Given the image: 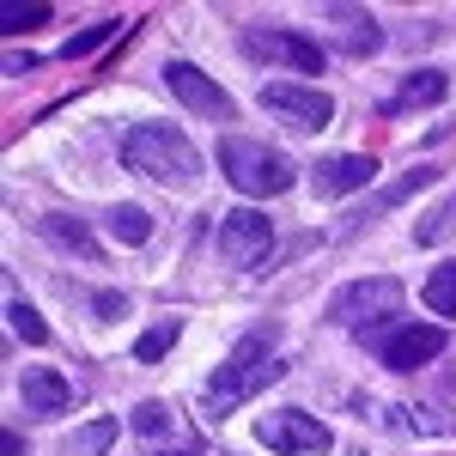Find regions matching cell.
<instances>
[{"label":"cell","instance_id":"6da1fadb","mask_svg":"<svg viewBox=\"0 0 456 456\" xmlns=\"http://www.w3.org/2000/svg\"><path fill=\"white\" fill-rule=\"evenodd\" d=\"M122 165L152 176V183H195V176H201V152H195V141H189L183 128H171V122H141V128H128V141H122Z\"/></svg>","mask_w":456,"mask_h":456},{"label":"cell","instance_id":"7a4b0ae2","mask_svg":"<svg viewBox=\"0 0 456 456\" xmlns=\"http://www.w3.org/2000/svg\"><path fill=\"white\" fill-rule=\"evenodd\" d=\"M268 378H281V359H274V329H249L244 341L232 347V359L219 365V378L208 384V408H213V414H225V408L249 402V395L268 384Z\"/></svg>","mask_w":456,"mask_h":456},{"label":"cell","instance_id":"3957f363","mask_svg":"<svg viewBox=\"0 0 456 456\" xmlns=\"http://www.w3.org/2000/svg\"><path fill=\"white\" fill-rule=\"evenodd\" d=\"M219 171L244 195H286L292 189V159L262 141H249V134H225L219 141Z\"/></svg>","mask_w":456,"mask_h":456},{"label":"cell","instance_id":"277c9868","mask_svg":"<svg viewBox=\"0 0 456 456\" xmlns=\"http://www.w3.org/2000/svg\"><path fill=\"white\" fill-rule=\"evenodd\" d=\"M359 341L378 353L389 371H420L426 359L444 353V329H426V322H384V329H365Z\"/></svg>","mask_w":456,"mask_h":456},{"label":"cell","instance_id":"5b68a950","mask_svg":"<svg viewBox=\"0 0 456 456\" xmlns=\"http://www.w3.org/2000/svg\"><path fill=\"white\" fill-rule=\"evenodd\" d=\"M395 305H402V286L378 274V281H353L347 292H335V298H329V316L365 335V329L389 322V316H395Z\"/></svg>","mask_w":456,"mask_h":456},{"label":"cell","instance_id":"8992f818","mask_svg":"<svg viewBox=\"0 0 456 456\" xmlns=\"http://www.w3.org/2000/svg\"><path fill=\"white\" fill-rule=\"evenodd\" d=\"M256 438L268 444V451L281 456H322L329 444H335V432L322 420H311L305 408H281V414H268V420L256 426Z\"/></svg>","mask_w":456,"mask_h":456},{"label":"cell","instance_id":"52a82bcc","mask_svg":"<svg viewBox=\"0 0 456 456\" xmlns=\"http://www.w3.org/2000/svg\"><path fill=\"white\" fill-rule=\"evenodd\" d=\"M219 249H225L232 268H256V262H268V256H274V219L256 213V208H238L225 225H219Z\"/></svg>","mask_w":456,"mask_h":456},{"label":"cell","instance_id":"ba28073f","mask_svg":"<svg viewBox=\"0 0 456 456\" xmlns=\"http://www.w3.org/2000/svg\"><path fill=\"white\" fill-rule=\"evenodd\" d=\"M262 110H274L286 116L292 128H322L329 116H335V98L322 92V86H262Z\"/></svg>","mask_w":456,"mask_h":456},{"label":"cell","instance_id":"9c48e42d","mask_svg":"<svg viewBox=\"0 0 456 456\" xmlns=\"http://www.w3.org/2000/svg\"><path fill=\"white\" fill-rule=\"evenodd\" d=\"M244 49L262 55V61H286V68H298V73H322V49L305 31H249Z\"/></svg>","mask_w":456,"mask_h":456},{"label":"cell","instance_id":"30bf717a","mask_svg":"<svg viewBox=\"0 0 456 456\" xmlns=\"http://www.w3.org/2000/svg\"><path fill=\"white\" fill-rule=\"evenodd\" d=\"M165 86H171L189 110H201V116H232V98H225L201 68H189V61H165Z\"/></svg>","mask_w":456,"mask_h":456},{"label":"cell","instance_id":"8fae6325","mask_svg":"<svg viewBox=\"0 0 456 456\" xmlns=\"http://www.w3.org/2000/svg\"><path fill=\"white\" fill-rule=\"evenodd\" d=\"M438 176H444V171H438V165H414V171H402V176H395V183H389V189H384V195H371V201H359V208L347 213V225H341V232H359L365 219H378V213L402 208L408 195H420V189H432Z\"/></svg>","mask_w":456,"mask_h":456},{"label":"cell","instance_id":"7c38bea8","mask_svg":"<svg viewBox=\"0 0 456 456\" xmlns=\"http://www.w3.org/2000/svg\"><path fill=\"white\" fill-rule=\"evenodd\" d=\"M329 31H335V49L341 55H371L384 31H378V19L365 12V6H329Z\"/></svg>","mask_w":456,"mask_h":456},{"label":"cell","instance_id":"4fadbf2b","mask_svg":"<svg viewBox=\"0 0 456 456\" xmlns=\"http://www.w3.org/2000/svg\"><path fill=\"white\" fill-rule=\"evenodd\" d=\"M311 176H316V195L329 201V195H359V189L378 176V165H371L365 152H347V159H322Z\"/></svg>","mask_w":456,"mask_h":456},{"label":"cell","instance_id":"5bb4252c","mask_svg":"<svg viewBox=\"0 0 456 456\" xmlns=\"http://www.w3.org/2000/svg\"><path fill=\"white\" fill-rule=\"evenodd\" d=\"M19 389H25V408H37V414H68L73 408V384L61 371H49V365H31L19 378Z\"/></svg>","mask_w":456,"mask_h":456},{"label":"cell","instance_id":"9a60e30c","mask_svg":"<svg viewBox=\"0 0 456 456\" xmlns=\"http://www.w3.org/2000/svg\"><path fill=\"white\" fill-rule=\"evenodd\" d=\"M444 86H451V79H444L438 68L408 73V79H402V92H389V98H384V116H408V110L438 104V98H444Z\"/></svg>","mask_w":456,"mask_h":456},{"label":"cell","instance_id":"2e32d148","mask_svg":"<svg viewBox=\"0 0 456 456\" xmlns=\"http://www.w3.org/2000/svg\"><path fill=\"white\" fill-rule=\"evenodd\" d=\"M37 232H43L55 249H68V256L98 262V238H92V232H86V219H73V213H43V219H37Z\"/></svg>","mask_w":456,"mask_h":456},{"label":"cell","instance_id":"e0dca14e","mask_svg":"<svg viewBox=\"0 0 456 456\" xmlns=\"http://www.w3.org/2000/svg\"><path fill=\"white\" fill-rule=\"evenodd\" d=\"M49 25V0H0V37H25Z\"/></svg>","mask_w":456,"mask_h":456},{"label":"cell","instance_id":"ac0fdd59","mask_svg":"<svg viewBox=\"0 0 456 456\" xmlns=\"http://www.w3.org/2000/svg\"><path fill=\"white\" fill-rule=\"evenodd\" d=\"M104 225L116 232V244H146V238H152V213L128 208V201H116V208L104 213Z\"/></svg>","mask_w":456,"mask_h":456},{"label":"cell","instance_id":"d6986e66","mask_svg":"<svg viewBox=\"0 0 456 456\" xmlns=\"http://www.w3.org/2000/svg\"><path fill=\"white\" fill-rule=\"evenodd\" d=\"M426 311L456 316V262H438V268L426 274Z\"/></svg>","mask_w":456,"mask_h":456},{"label":"cell","instance_id":"ffe728a7","mask_svg":"<svg viewBox=\"0 0 456 456\" xmlns=\"http://www.w3.org/2000/svg\"><path fill=\"white\" fill-rule=\"evenodd\" d=\"M110 444H116V420H92L86 432L68 438V456H104Z\"/></svg>","mask_w":456,"mask_h":456},{"label":"cell","instance_id":"44dd1931","mask_svg":"<svg viewBox=\"0 0 456 456\" xmlns=\"http://www.w3.org/2000/svg\"><path fill=\"white\" fill-rule=\"evenodd\" d=\"M176 335H183L176 322H152V329H146L141 341H134V359H141V365H152V359H165V353L176 347Z\"/></svg>","mask_w":456,"mask_h":456},{"label":"cell","instance_id":"7402d4cb","mask_svg":"<svg viewBox=\"0 0 456 456\" xmlns=\"http://www.w3.org/2000/svg\"><path fill=\"white\" fill-rule=\"evenodd\" d=\"M6 322H12V335H19V341H37V347L49 341V322H43V316H37L31 305H19V298L6 305Z\"/></svg>","mask_w":456,"mask_h":456},{"label":"cell","instance_id":"603a6c76","mask_svg":"<svg viewBox=\"0 0 456 456\" xmlns=\"http://www.w3.org/2000/svg\"><path fill=\"white\" fill-rule=\"evenodd\" d=\"M134 432H141V438H165V432H171V408H165V402H141V408H134Z\"/></svg>","mask_w":456,"mask_h":456},{"label":"cell","instance_id":"cb8c5ba5","mask_svg":"<svg viewBox=\"0 0 456 456\" xmlns=\"http://www.w3.org/2000/svg\"><path fill=\"white\" fill-rule=\"evenodd\" d=\"M110 37H116V25H92V31H79V37H73L61 55H68V61H86V55H98V49H104Z\"/></svg>","mask_w":456,"mask_h":456},{"label":"cell","instance_id":"d4e9b609","mask_svg":"<svg viewBox=\"0 0 456 456\" xmlns=\"http://www.w3.org/2000/svg\"><path fill=\"white\" fill-rule=\"evenodd\" d=\"M451 225H456V201H444L438 213H426V219H420V232H414V238H420V244H438Z\"/></svg>","mask_w":456,"mask_h":456},{"label":"cell","instance_id":"484cf974","mask_svg":"<svg viewBox=\"0 0 456 456\" xmlns=\"http://www.w3.org/2000/svg\"><path fill=\"white\" fill-rule=\"evenodd\" d=\"M43 68V55H6V73H37Z\"/></svg>","mask_w":456,"mask_h":456},{"label":"cell","instance_id":"4316f807","mask_svg":"<svg viewBox=\"0 0 456 456\" xmlns=\"http://www.w3.org/2000/svg\"><path fill=\"white\" fill-rule=\"evenodd\" d=\"M98 316H122V298L116 292H98Z\"/></svg>","mask_w":456,"mask_h":456}]
</instances>
